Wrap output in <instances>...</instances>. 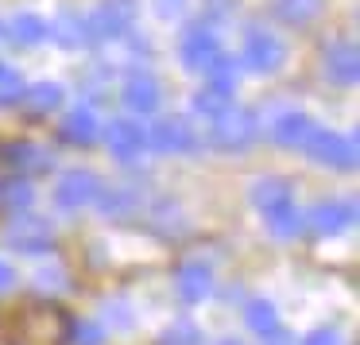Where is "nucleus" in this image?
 <instances>
[{
	"mask_svg": "<svg viewBox=\"0 0 360 345\" xmlns=\"http://www.w3.org/2000/svg\"><path fill=\"white\" fill-rule=\"evenodd\" d=\"M298 345H341V334L337 330H310Z\"/></svg>",
	"mask_w": 360,
	"mask_h": 345,
	"instance_id": "32",
	"label": "nucleus"
},
{
	"mask_svg": "<svg viewBox=\"0 0 360 345\" xmlns=\"http://www.w3.org/2000/svg\"><path fill=\"white\" fill-rule=\"evenodd\" d=\"M221 55H225V51H221V39H217L213 27H190V32L182 35V43H179L182 66H186V70H198V74H205Z\"/></svg>",
	"mask_w": 360,
	"mask_h": 345,
	"instance_id": "10",
	"label": "nucleus"
},
{
	"mask_svg": "<svg viewBox=\"0 0 360 345\" xmlns=\"http://www.w3.org/2000/svg\"><path fill=\"white\" fill-rule=\"evenodd\" d=\"M298 148L321 167H333V171H352L356 167V136L352 132H333V128H321V125H310V132L302 136Z\"/></svg>",
	"mask_w": 360,
	"mask_h": 345,
	"instance_id": "3",
	"label": "nucleus"
},
{
	"mask_svg": "<svg viewBox=\"0 0 360 345\" xmlns=\"http://www.w3.org/2000/svg\"><path fill=\"white\" fill-rule=\"evenodd\" d=\"M63 97H66V89L58 82H35V86L24 89L20 105H27V113H35V117H47V113H55L63 105Z\"/></svg>",
	"mask_w": 360,
	"mask_h": 345,
	"instance_id": "21",
	"label": "nucleus"
},
{
	"mask_svg": "<svg viewBox=\"0 0 360 345\" xmlns=\"http://www.w3.org/2000/svg\"><path fill=\"white\" fill-rule=\"evenodd\" d=\"M143 140H148L151 151H159V156H190V151L198 148V132L190 120L182 117H159L151 120L148 128H143Z\"/></svg>",
	"mask_w": 360,
	"mask_h": 345,
	"instance_id": "7",
	"label": "nucleus"
},
{
	"mask_svg": "<svg viewBox=\"0 0 360 345\" xmlns=\"http://www.w3.org/2000/svg\"><path fill=\"white\" fill-rule=\"evenodd\" d=\"M155 345H205V337H202V330H198L194 322H174L171 330L159 334Z\"/></svg>",
	"mask_w": 360,
	"mask_h": 345,
	"instance_id": "28",
	"label": "nucleus"
},
{
	"mask_svg": "<svg viewBox=\"0 0 360 345\" xmlns=\"http://www.w3.org/2000/svg\"><path fill=\"white\" fill-rule=\"evenodd\" d=\"M4 241H8V249H16V252L43 256V252L55 249V225H51L47 218H39V213H32V210H20V213L8 218Z\"/></svg>",
	"mask_w": 360,
	"mask_h": 345,
	"instance_id": "5",
	"label": "nucleus"
},
{
	"mask_svg": "<svg viewBox=\"0 0 360 345\" xmlns=\"http://www.w3.org/2000/svg\"><path fill=\"white\" fill-rule=\"evenodd\" d=\"M264 225L271 229V237L290 241V237L302 233V210H298V202H283V206H275V210L264 213Z\"/></svg>",
	"mask_w": 360,
	"mask_h": 345,
	"instance_id": "23",
	"label": "nucleus"
},
{
	"mask_svg": "<svg viewBox=\"0 0 360 345\" xmlns=\"http://www.w3.org/2000/svg\"><path fill=\"white\" fill-rule=\"evenodd\" d=\"M143 218H148V225L155 229V233H163V237H179V233H186V221H182V206L174 202V198H155V202H148Z\"/></svg>",
	"mask_w": 360,
	"mask_h": 345,
	"instance_id": "19",
	"label": "nucleus"
},
{
	"mask_svg": "<svg viewBox=\"0 0 360 345\" xmlns=\"http://www.w3.org/2000/svg\"><path fill=\"white\" fill-rule=\"evenodd\" d=\"M236 63H240L244 70H252V74H275L283 63H287V43H283L275 32H267V27H248Z\"/></svg>",
	"mask_w": 360,
	"mask_h": 345,
	"instance_id": "6",
	"label": "nucleus"
},
{
	"mask_svg": "<svg viewBox=\"0 0 360 345\" xmlns=\"http://www.w3.org/2000/svg\"><path fill=\"white\" fill-rule=\"evenodd\" d=\"M0 70H4V63H0Z\"/></svg>",
	"mask_w": 360,
	"mask_h": 345,
	"instance_id": "37",
	"label": "nucleus"
},
{
	"mask_svg": "<svg viewBox=\"0 0 360 345\" xmlns=\"http://www.w3.org/2000/svg\"><path fill=\"white\" fill-rule=\"evenodd\" d=\"M233 105V89H221V86H213V82H205L202 86V94L194 97V109L202 113L205 120H213V117H221V113Z\"/></svg>",
	"mask_w": 360,
	"mask_h": 345,
	"instance_id": "26",
	"label": "nucleus"
},
{
	"mask_svg": "<svg viewBox=\"0 0 360 345\" xmlns=\"http://www.w3.org/2000/svg\"><path fill=\"white\" fill-rule=\"evenodd\" d=\"M151 198L143 194L136 182H117V187H101V194H97V210H101V218L109 221H132V218H143V210H148Z\"/></svg>",
	"mask_w": 360,
	"mask_h": 345,
	"instance_id": "8",
	"label": "nucleus"
},
{
	"mask_svg": "<svg viewBox=\"0 0 360 345\" xmlns=\"http://www.w3.org/2000/svg\"><path fill=\"white\" fill-rule=\"evenodd\" d=\"M310 125H314V120L306 117L302 109H283V113H275V117H271V128H267V132H271V140L283 144V148H298L302 136L310 132Z\"/></svg>",
	"mask_w": 360,
	"mask_h": 345,
	"instance_id": "18",
	"label": "nucleus"
},
{
	"mask_svg": "<svg viewBox=\"0 0 360 345\" xmlns=\"http://www.w3.org/2000/svg\"><path fill=\"white\" fill-rule=\"evenodd\" d=\"M16 280H20V275H16V268L0 260V295H8V291L16 287Z\"/></svg>",
	"mask_w": 360,
	"mask_h": 345,
	"instance_id": "34",
	"label": "nucleus"
},
{
	"mask_svg": "<svg viewBox=\"0 0 360 345\" xmlns=\"http://www.w3.org/2000/svg\"><path fill=\"white\" fill-rule=\"evenodd\" d=\"M0 159H4L12 171H20L24 179H27V175H43V171H51V167H55V159L47 156V148H39V144H32V140L4 144V148H0Z\"/></svg>",
	"mask_w": 360,
	"mask_h": 345,
	"instance_id": "16",
	"label": "nucleus"
},
{
	"mask_svg": "<svg viewBox=\"0 0 360 345\" xmlns=\"http://www.w3.org/2000/svg\"><path fill=\"white\" fill-rule=\"evenodd\" d=\"M182 4H186V0H163L159 12H163V16H174V12H182Z\"/></svg>",
	"mask_w": 360,
	"mask_h": 345,
	"instance_id": "36",
	"label": "nucleus"
},
{
	"mask_svg": "<svg viewBox=\"0 0 360 345\" xmlns=\"http://www.w3.org/2000/svg\"><path fill=\"white\" fill-rule=\"evenodd\" d=\"M356 221V202L345 198V202H318L310 213H302V225H310L318 237H333L341 233L345 225Z\"/></svg>",
	"mask_w": 360,
	"mask_h": 345,
	"instance_id": "13",
	"label": "nucleus"
},
{
	"mask_svg": "<svg viewBox=\"0 0 360 345\" xmlns=\"http://www.w3.org/2000/svg\"><path fill=\"white\" fill-rule=\"evenodd\" d=\"M264 341L267 345H290V334L279 326V330H271V334H264Z\"/></svg>",
	"mask_w": 360,
	"mask_h": 345,
	"instance_id": "35",
	"label": "nucleus"
},
{
	"mask_svg": "<svg viewBox=\"0 0 360 345\" xmlns=\"http://www.w3.org/2000/svg\"><path fill=\"white\" fill-rule=\"evenodd\" d=\"M140 20V0H101L86 20H82V43H105L128 35Z\"/></svg>",
	"mask_w": 360,
	"mask_h": 345,
	"instance_id": "2",
	"label": "nucleus"
},
{
	"mask_svg": "<svg viewBox=\"0 0 360 345\" xmlns=\"http://www.w3.org/2000/svg\"><path fill=\"white\" fill-rule=\"evenodd\" d=\"M70 314L58 303L24 306L8 322V341L12 345H70Z\"/></svg>",
	"mask_w": 360,
	"mask_h": 345,
	"instance_id": "1",
	"label": "nucleus"
},
{
	"mask_svg": "<svg viewBox=\"0 0 360 345\" xmlns=\"http://www.w3.org/2000/svg\"><path fill=\"white\" fill-rule=\"evenodd\" d=\"M105 140H109V151L120 159V163H136V159L148 151V140H143V125L128 117H117L109 128H105Z\"/></svg>",
	"mask_w": 360,
	"mask_h": 345,
	"instance_id": "12",
	"label": "nucleus"
},
{
	"mask_svg": "<svg viewBox=\"0 0 360 345\" xmlns=\"http://www.w3.org/2000/svg\"><path fill=\"white\" fill-rule=\"evenodd\" d=\"M326 78L337 89H352L360 78V51L352 39H337L326 47Z\"/></svg>",
	"mask_w": 360,
	"mask_h": 345,
	"instance_id": "11",
	"label": "nucleus"
},
{
	"mask_svg": "<svg viewBox=\"0 0 360 345\" xmlns=\"http://www.w3.org/2000/svg\"><path fill=\"white\" fill-rule=\"evenodd\" d=\"M244 322H248V330L259 337L279 330V314H275V306L267 303V299H252V303L244 306Z\"/></svg>",
	"mask_w": 360,
	"mask_h": 345,
	"instance_id": "27",
	"label": "nucleus"
},
{
	"mask_svg": "<svg viewBox=\"0 0 360 345\" xmlns=\"http://www.w3.org/2000/svg\"><path fill=\"white\" fill-rule=\"evenodd\" d=\"M51 35H55L63 47H78L82 43V20H74V16H63V20H55V27H51Z\"/></svg>",
	"mask_w": 360,
	"mask_h": 345,
	"instance_id": "30",
	"label": "nucleus"
},
{
	"mask_svg": "<svg viewBox=\"0 0 360 345\" xmlns=\"http://www.w3.org/2000/svg\"><path fill=\"white\" fill-rule=\"evenodd\" d=\"M174 291H179L182 303H205L213 291V268L205 260H186L174 272Z\"/></svg>",
	"mask_w": 360,
	"mask_h": 345,
	"instance_id": "14",
	"label": "nucleus"
},
{
	"mask_svg": "<svg viewBox=\"0 0 360 345\" xmlns=\"http://www.w3.org/2000/svg\"><path fill=\"white\" fill-rule=\"evenodd\" d=\"M283 202H295V190H290L287 179H256V187H252V206H256L259 213L275 210V206Z\"/></svg>",
	"mask_w": 360,
	"mask_h": 345,
	"instance_id": "24",
	"label": "nucleus"
},
{
	"mask_svg": "<svg viewBox=\"0 0 360 345\" xmlns=\"http://www.w3.org/2000/svg\"><path fill=\"white\" fill-rule=\"evenodd\" d=\"M124 105L132 113H140V117H155L159 105H163V89H159V82L151 78L148 70H136L132 78L124 82Z\"/></svg>",
	"mask_w": 360,
	"mask_h": 345,
	"instance_id": "15",
	"label": "nucleus"
},
{
	"mask_svg": "<svg viewBox=\"0 0 360 345\" xmlns=\"http://www.w3.org/2000/svg\"><path fill=\"white\" fill-rule=\"evenodd\" d=\"M35 280H39L43 287H66V272H58V268H43Z\"/></svg>",
	"mask_w": 360,
	"mask_h": 345,
	"instance_id": "33",
	"label": "nucleus"
},
{
	"mask_svg": "<svg viewBox=\"0 0 360 345\" xmlns=\"http://www.w3.org/2000/svg\"><path fill=\"white\" fill-rule=\"evenodd\" d=\"M8 39L16 47H39V43L51 39V24L35 12H20V16L8 20Z\"/></svg>",
	"mask_w": 360,
	"mask_h": 345,
	"instance_id": "20",
	"label": "nucleus"
},
{
	"mask_svg": "<svg viewBox=\"0 0 360 345\" xmlns=\"http://www.w3.org/2000/svg\"><path fill=\"white\" fill-rule=\"evenodd\" d=\"M70 341L74 345H105V334L97 322H78V326H70Z\"/></svg>",
	"mask_w": 360,
	"mask_h": 345,
	"instance_id": "31",
	"label": "nucleus"
},
{
	"mask_svg": "<svg viewBox=\"0 0 360 345\" xmlns=\"http://www.w3.org/2000/svg\"><path fill=\"white\" fill-rule=\"evenodd\" d=\"M24 78H20L16 70H12V66H4V70H0V105H16L20 97H24Z\"/></svg>",
	"mask_w": 360,
	"mask_h": 345,
	"instance_id": "29",
	"label": "nucleus"
},
{
	"mask_svg": "<svg viewBox=\"0 0 360 345\" xmlns=\"http://www.w3.org/2000/svg\"><path fill=\"white\" fill-rule=\"evenodd\" d=\"M256 132H259L256 113L229 105L221 117L210 120V132H205V140H210V148H217V151H244L252 140H256Z\"/></svg>",
	"mask_w": 360,
	"mask_h": 345,
	"instance_id": "4",
	"label": "nucleus"
},
{
	"mask_svg": "<svg viewBox=\"0 0 360 345\" xmlns=\"http://www.w3.org/2000/svg\"><path fill=\"white\" fill-rule=\"evenodd\" d=\"M97 194H101V179L86 167H74L55 182V202L63 210H86V206L97 202Z\"/></svg>",
	"mask_w": 360,
	"mask_h": 345,
	"instance_id": "9",
	"label": "nucleus"
},
{
	"mask_svg": "<svg viewBox=\"0 0 360 345\" xmlns=\"http://www.w3.org/2000/svg\"><path fill=\"white\" fill-rule=\"evenodd\" d=\"M58 136H63L66 144H74V148H89V144L101 140V120H97L94 109L78 105V109H70V113L63 117V125H58Z\"/></svg>",
	"mask_w": 360,
	"mask_h": 345,
	"instance_id": "17",
	"label": "nucleus"
},
{
	"mask_svg": "<svg viewBox=\"0 0 360 345\" xmlns=\"http://www.w3.org/2000/svg\"><path fill=\"white\" fill-rule=\"evenodd\" d=\"M271 8H275V16H279L283 24L306 27V24H314V20L326 12V0H275Z\"/></svg>",
	"mask_w": 360,
	"mask_h": 345,
	"instance_id": "22",
	"label": "nucleus"
},
{
	"mask_svg": "<svg viewBox=\"0 0 360 345\" xmlns=\"http://www.w3.org/2000/svg\"><path fill=\"white\" fill-rule=\"evenodd\" d=\"M32 198H35V190H32V182H27L24 175H16V179H4V182H0V206H4L8 213L27 210V206H32Z\"/></svg>",
	"mask_w": 360,
	"mask_h": 345,
	"instance_id": "25",
	"label": "nucleus"
}]
</instances>
